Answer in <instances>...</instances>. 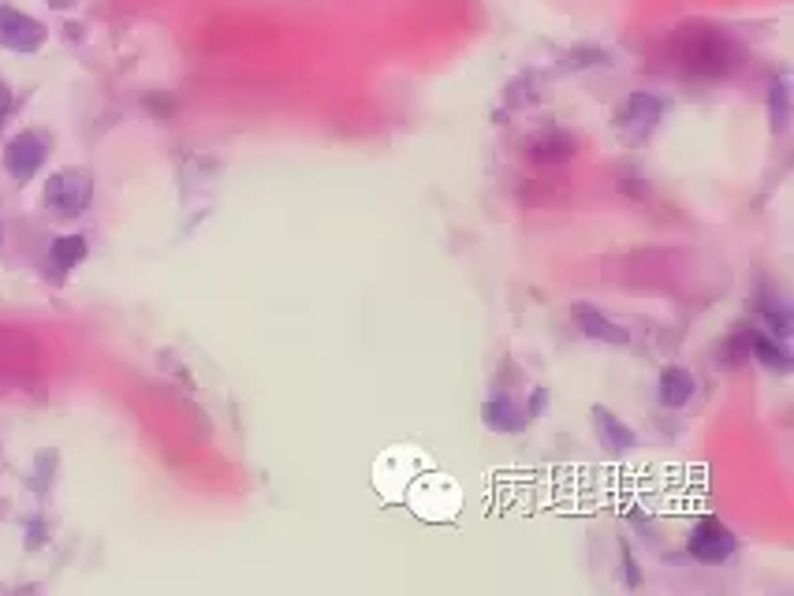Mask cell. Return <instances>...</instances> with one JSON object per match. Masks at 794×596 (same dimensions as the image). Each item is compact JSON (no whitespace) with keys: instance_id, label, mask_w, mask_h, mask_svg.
I'll list each match as a JSON object with an SVG mask.
<instances>
[{"instance_id":"1","label":"cell","mask_w":794,"mask_h":596,"mask_svg":"<svg viewBox=\"0 0 794 596\" xmlns=\"http://www.w3.org/2000/svg\"><path fill=\"white\" fill-rule=\"evenodd\" d=\"M671 64L698 79H724L742 68V49L716 27H686L671 41Z\"/></svg>"},{"instance_id":"2","label":"cell","mask_w":794,"mask_h":596,"mask_svg":"<svg viewBox=\"0 0 794 596\" xmlns=\"http://www.w3.org/2000/svg\"><path fill=\"white\" fill-rule=\"evenodd\" d=\"M94 198V179L79 172V168H64L45 183V205L53 217L75 220L86 213V205Z\"/></svg>"},{"instance_id":"3","label":"cell","mask_w":794,"mask_h":596,"mask_svg":"<svg viewBox=\"0 0 794 596\" xmlns=\"http://www.w3.org/2000/svg\"><path fill=\"white\" fill-rule=\"evenodd\" d=\"M407 503L422 518H452L459 511V488L448 477H422L407 492Z\"/></svg>"},{"instance_id":"4","label":"cell","mask_w":794,"mask_h":596,"mask_svg":"<svg viewBox=\"0 0 794 596\" xmlns=\"http://www.w3.org/2000/svg\"><path fill=\"white\" fill-rule=\"evenodd\" d=\"M45 157H49V142H45L38 131H19V135L8 142V149H4V168L12 172V179L27 183V179L38 176V168L45 164Z\"/></svg>"},{"instance_id":"5","label":"cell","mask_w":794,"mask_h":596,"mask_svg":"<svg viewBox=\"0 0 794 596\" xmlns=\"http://www.w3.org/2000/svg\"><path fill=\"white\" fill-rule=\"evenodd\" d=\"M0 45L12 53H38L45 45V27L34 15L0 4Z\"/></svg>"},{"instance_id":"6","label":"cell","mask_w":794,"mask_h":596,"mask_svg":"<svg viewBox=\"0 0 794 596\" xmlns=\"http://www.w3.org/2000/svg\"><path fill=\"white\" fill-rule=\"evenodd\" d=\"M735 548H739V541H735V533L720 518L698 522V529L690 533V544H686V552L698 559V563H724Z\"/></svg>"},{"instance_id":"7","label":"cell","mask_w":794,"mask_h":596,"mask_svg":"<svg viewBox=\"0 0 794 596\" xmlns=\"http://www.w3.org/2000/svg\"><path fill=\"white\" fill-rule=\"evenodd\" d=\"M664 116V105H660V97L653 94H630L623 112H619V127H623V135L630 138H645L657 120Z\"/></svg>"},{"instance_id":"8","label":"cell","mask_w":794,"mask_h":596,"mask_svg":"<svg viewBox=\"0 0 794 596\" xmlns=\"http://www.w3.org/2000/svg\"><path fill=\"white\" fill-rule=\"evenodd\" d=\"M571 317H575V325L582 328V336L589 339H601V343H627V328H619L616 321H608L601 310H593V306H586V302H578L575 310H571Z\"/></svg>"},{"instance_id":"9","label":"cell","mask_w":794,"mask_h":596,"mask_svg":"<svg viewBox=\"0 0 794 596\" xmlns=\"http://www.w3.org/2000/svg\"><path fill=\"white\" fill-rule=\"evenodd\" d=\"M694 388H698V384H694V377H690L686 369H679V366L664 369V377H660V403L671 410L686 407L690 395H694Z\"/></svg>"},{"instance_id":"10","label":"cell","mask_w":794,"mask_h":596,"mask_svg":"<svg viewBox=\"0 0 794 596\" xmlns=\"http://www.w3.org/2000/svg\"><path fill=\"white\" fill-rule=\"evenodd\" d=\"M593 429L601 436V447H608V451H627V447H634V433H630L619 418H612L604 407H593Z\"/></svg>"},{"instance_id":"11","label":"cell","mask_w":794,"mask_h":596,"mask_svg":"<svg viewBox=\"0 0 794 596\" xmlns=\"http://www.w3.org/2000/svg\"><path fill=\"white\" fill-rule=\"evenodd\" d=\"M49 258H53V269L64 276L71 265H79L86 258V239L83 235H60L53 243V250H49Z\"/></svg>"},{"instance_id":"12","label":"cell","mask_w":794,"mask_h":596,"mask_svg":"<svg viewBox=\"0 0 794 596\" xmlns=\"http://www.w3.org/2000/svg\"><path fill=\"white\" fill-rule=\"evenodd\" d=\"M485 421H489L493 429H522V425L530 421V410H519L515 403H511V399H504V395H500L496 403H489V407H485Z\"/></svg>"},{"instance_id":"13","label":"cell","mask_w":794,"mask_h":596,"mask_svg":"<svg viewBox=\"0 0 794 596\" xmlns=\"http://www.w3.org/2000/svg\"><path fill=\"white\" fill-rule=\"evenodd\" d=\"M575 153V142L571 135H563V131H552V135H541L534 142V161L541 164H552V161H567Z\"/></svg>"},{"instance_id":"14","label":"cell","mask_w":794,"mask_h":596,"mask_svg":"<svg viewBox=\"0 0 794 596\" xmlns=\"http://www.w3.org/2000/svg\"><path fill=\"white\" fill-rule=\"evenodd\" d=\"M746 343H750V354L757 358V362H761V366L776 369V373H783V369L791 366V362H787V351H783V347H776V343H772L768 336H761V332H757V336H750Z\"/></svg>"},{"instance_id":"15","label":"cell","mask_w":794,"mask_h":596,"mask_svg":"<svg viewBox=\"0 0 794 596\" xmlns=\"http://www.w3.org/2000/svg\"><path fill=\"white\" fill-rule=\"evenodd\" d=\"M768 105H772V131L783 135V131H787V120H791V90H787V75L776 79L772 94H768Z\"/></svg>"},{"instance_id":"16","label":"cell","mask_w":794,"mask_h":596,"mask_svg":"<svg viewBox=\"0 0 794 596\" xmlns=\"http://www.w3.org/2000/svg\"><path fill=\"white\" fill-rule=\"evenodd\" d=\"M8 112H12V90L0 82V123L8 120Z\"/></svg>"},{"instance_id":"17","label":"cell","mask_w":794,"mask_h":596,"mask_svg":"<svg viewBox=\"0 0 794 596\" xmlns=\"http://www.w3.org/2000/svg\"><path fill=\"white\" fill-rule=\"evenodd\" d=\"M45 4H53V8H71L75 0H45Z\"/></svg>"}]
</instances>
